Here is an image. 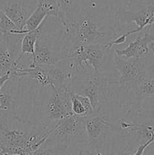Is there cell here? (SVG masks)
Masks as SVG:
<instances>
[{"label": "cell", "instance_id": "7402d4cb", "mask_svg": "<svg viewBox=\"0 0 154 155\" xmlns=\"http://www.w3.org/2000/svg\"><path fill=\"white\" fill-rule=\"evenodd\" d=\"M78 155H96L91 151H89V150H81L79 152Z\"/></svg>", "mask_w": 154, "mask_h": 155}, {"label": "cell", "instance_id": "8fae6325", "mask_svg": "<svg viewBox=\"0 0 154 155\" xmlns=\"http://www.w3.org/2000/svg\"><path fill=\"white\" fill-rule=\"evenodd\" d=\"M85 131L89 142L95 143L101 139L103 133L108 129H113V125L107 121L105 117L91 116L82 117Z\"/></svg>", "mask_w": 154, "mask_h": 155}, {"label": "cell", "instance_id": "5bb4252c", "mask_svg": "<svg viewBox=\"0 0 154 155\" xmlns=\"http://www.w3.org/2000/svg\"><path fill=\"white\" fill-rule=\"evenodd\" d=\"M133 92L135 95L134 109L137 113L140 114L143 101L154 98V77H147L143 79L137 85Z\"/></svg>", "mask_w": 154, "mask_h": 155}, {"label": "cell", "instance_id": "ffe728a7", "mask_svg": "<svg viewBox=\"0 0 154 155\" xmlns=\"http://www.w3.org/2000/svg\"><path fill=\"white\" fill-rule=\"evenodd\" d=\"M147 61V73L148 76L154 77V53L146 58Z\"/></svg>", "mask_w": 154, "mask_h": 155}, {"label": "cell", "instance_id": "8992f818", "mask_svg": "<svg viewBox=\"0 0 154 155\" xmlns=\"http://www.w3.org/2000/svg\"><path fill=\"white\" fill-rule=\"evenodd\" d=\"M24 35H0V76L12 74L15 71L23 68L20 63L22 57L18 49V41Z\"/></svg>", "mask_w": 154, "mask_h": 155}, {"label": "cell", "instance_id": "4fadbf2b", "mask_svg": "<svg viewBox=\"0 0 154 155\" xmlns=\"http://www.w3.org/2000/svg\"><path fill=\"white\" fill-rule=\"evenodd\" d=\"M62 60H64L62 56L51 51L48 45L41 42L39 38L35 47V54L32 57V62L29 67H34L36 65L51 66L57 64Z\"/></svg>", "mask_w": 154, "mask_h": 155}, {"label": "cell", "instance_id": "603a6c76", "mask_svg": "<svg viewBox=\"0 0 154 155\" xmlns=\"http://www.w3.org/2000/svg\"><path fill=\"white\" fill-rule=\"evenodd\" d=\"M0 155H6V154H3L2 150V148H0Z\"/></svg>", "mask_w": 154, "mask_h": 155}, {"label": "cell", "instance_id": "d6986e66", "mask_svg": "<svg viewBox=\"0 0 154 155\" xmlns=\"http://www.w3.org/2000/svg\"><path fill=\"white\" fill-rule=\"evenodd\" d=\"M13 106V99L11 96L5 92L4 90L0 91V110H10Z\"/></svg>", "mask_w": 154, "mask_h": 155}, {"label": "cell", "instance_id": "7a4b0ae2", "mask_svg": "<svg viewBox=\"0 0 154 155\" xmlns=\"http://www.w3.org/2000/svg\"><path fill=\"white\" fill-rule=\"evenodd\" d=\"M85 137L87 136L82 117L72 115L57 122L51 129L49 136L41 148L62 147L67 148L72 142H85Z\"/></svg>", "mask_w": 154, "mask_h": 155}, {"label": "cell", "instance_id": "9c48e42d", "mask_svg": "<svg viewBox=\"0 0 154 155\" xmlns=\"http://www.w3.org/2000/svg\"><path fill=\"white\" fill-rule=\"evenodd\" d=\"M149 27L145 29L142 36H138L130 42L125 48L114 49L118 56L126 58H145L154 53V33H151Z\"/></svg>", "mask_w": 154, "mask_h": 155}, {"label": "cell", "instance_id": "30bf717a", "mask_svg": "<svg viewBox=\"0 0 154 155\" xmlns=\"http://www.w3.org/2000/svg\"><path fill=\"white\" fill-rule=\"evenodd\" d=\"M0 9L21 30H24L26 21L33 12L16 0H0Z\"/></svg>", "mask_w": 154, "mask_h": 155}, {"label": "cell", "instance_id": "7c38bea8", "mask_svg": "<svg viewBox=\"0 0 154 155\" xmlns=\"http://www.w3.org/2000/svg\"><path fill=\"white\" fill-rule=\"evenodd\" d=\"M57 21L62 26L72 24L81 13V0H57Z\"/></svg>", "mask_w": 154, "mask_h": 155}, {"label": "cell", "instance_id": "3957f363", "mask_svg": "<svg viewBox=\"0 0 154 155\" xmlns=\"http://www.w3.org/2000/svg\"><path fill=\"white\" fill-rule=\"evenodd\" d=\"M119 24H134L137 28L124 33L127 38L154 25V0H130L128 9L116 12Z\"/></svg>", "mask_w": 154, "mask_h": 155}, {"label": "cell", "instance_id": "277c9868", "mask_svg": "<svg viewBox=\"0 0 154 155\" xmlns=\"http://www.w3.org/2000/svg\"><path fill=\"white\" fill-rule=\"evenodd\" d=\"M110 74H95L79 80H73L69 85L72 93L87 97L94 110L99 112L104 98L107 96L108 85L113 83L109 80Z\"/></svg>", "mask_w": 154, "mask_h": 155}, {"label": "cell", "instance_id": "5b68a950", "mask_svg": "<svg viewBox=\"0 0 154 155\" xmlns=\"http://www.w3.org/2000/svg\"><path fill=\"white\" fill-rule=\"evenodd\" d=\"M115 68L119 73L118 84L124 89L132 90L141 80L149 77L147 73V61L145 58H126L114 53Z\"/></svg>", "mask_w": 154, "mask_h": 155}, {"label": "cell", "instance_id": "2e32d148", "mask_svg": "<svg viewBox=\"0 0 154 155\" xmlns=\"http://www.w3.org/2000/svg\"><path fill=\"white\" fill-rule=\"evenodd\" d=\"M45 30L43 23L36 30L28 32L24 35L21 43V56L23 58L24 54H31L32 57L35 54V47L39 38L42 36Z\"/></svg>", "mask_w": 154, "mask_h": 155}, {"label": "cell", "instance_id": "ba28073f", "mask_svg": "<svg viewBox=\"0 0 154 155\" xmlns=\"http://www.w3.org/2000/svg\"><path fill=\"white\" fill-rule=\"evenodd\" d=\"M53 89L45 108V114L50 121H59L72 116L69 88L63 90Z\"/></svg>", "mask_w": 154, "mask_h": 155}, {"label": "cell", "instance_id": "e0dca14e", "mask_svg": "<svg viewBox=\"0 0 154 155\" xmlns=\"http://www.w3.org/2000/svg\"><path fill=\"white\" fill-rule=\"evenodd\" d=\"M47 17H48V12L45 6L37 3L36 9H34L26 21L24 30H27V32L37 30Z\"/></svg>", "mask_w": 154, "mask_h": 155}, {"label": "cell", "instance_id": "6da1fadb", "mask_svg": "<svg viewBox=\"0 0 154 155\" xmlns=\"http://www.w3.org/2000/svg\"><path fill=\"white\" fill-rule=\"evenodd\" d=\"M63 28L62 51L76 44L105 45L122 33L116 12L101 15L88 9L82 11L73 23Z\"/></svg>", "mask_w": 154, "mask_h": 155}, {"label": "cell", "instance_id": "d4e9b609", "mask_svg": "<svg viewBox=\"0 0 154 155\" xmlns=\"http://www.w3.org/2000/svg\"><path fill=\"white\" fill-rule=\"evenodd\" d=\"M29 155H32V154H29Z\"/></svg>", "mask_w": 154, "mask_h": 155}, {"label": "cell", "instance_id": "ac0fdd59", "mask_svg": "<svg viewBox=\"0 0 154 155\" xmlns=\"http://www.w3.org/2000/svg\"><path fill=\"white\" fill-rule=\"evenodd\" d=\"M28 32L18 28L8 17L0 9V33L4 36L10 35H24Z\"/></svg>", "mask_w": 154, "mask_h": 155}, {"label": "cell", "instance_id": "44dd1931", "mask_svg": "<svg viewBox=\"0 0 154 155\" xmlns=\"http://www.w3.org/2000/svg\"><path fill=\"white\" fill-rule=\"evenodd\" d=\"M11 79V74H7L5 75L0 76V91H2L4 88L5 84L7 83L8 80H10Z\"/></svg>", "mask_w": 154, "mask_h": 155}, {"label": "cell", "instance_id": "cb8c5ba5", "mask_svg": "<svg viewBox=\"0 0 154 155\" xmlns=\"http://www.w3.org/2000/svg\"><path fill=\"white\" fill-rule=\"evenodd\" d=\"M96 155H101V154H100V153L99 152H98V153H97V154H96ZM109 155H112V154H109Z\"/></svg>", "mask_w": 154, "mask_h": 155}, {"label": "cell", "instance_id": "9a60e30c", "mask_svg": "<svg viewBox=\"0 0 154 155\" xmlns=\"http://www.w3.org/2000/svg\"><path fill=\"white\" fill-rule=\"evenodd\" d=\"M70 97L71 107L73 115L79 117H85L97 113L94 110L90 100L87 97L72 93V92H70Z\"/></svg>", "mask_w": 154, "mask_h": 155}, {"label": "cell", "instance_id": "52a82bcc", "mask_svg": "<svg viewBox=\"0 0 154 155\" xmlns=\"http://www.w3.org/2000/svg\"><path fill=\"white\" fill-rule=\"evenodd\" d=\"M31 136L21 130L7 128L0 117V148L4 154H32L30 149Z\"/></svg>", "mask_w": 154, "mask_h": 155}]
</instances>
